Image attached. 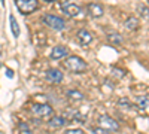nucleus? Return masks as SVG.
Returning a JSON list of instances; mask_svg holds the SVG:
<instances>
[{"label":"nucleus","instance_id":"1","mask_svg":"<svg viewBox=\"0 0 149 134\" xmlns=\"http://www.w3.org/2000/svg\"><path fill=\"white\" fill-rule=\"evenodd\" d=\"M64 67L72 72V73H76V75H79V73H85L86 69H88V64H86L85 60H82L81 57L78 55H69L66 58L64 61Z\"/></svg>","mask_w":149,"mask_h":134},{"label":"nucleus","instance_id":"2","mask_svg":"<svg viewBox=\"0 0 149 134\" xmlns=\"http://www.w3.org/2000/svg\"><path fill=\"white\" fill-rule=\"evenodd\" d=\"M31 113L36 118H40V119H48L54 116V109L46 104V103H36L31 106Z\"/></svg>","mask_w":149,"mask_h":134},{"label":"nucleus","instance_id":"3","mask_svg":"<svg viewBox=\"0 0 149 134\" xmlns=\"http://www.w3.org/2000/svg\"><path fill=\"white\" fill-rule=\"evenodd\" d=\"M97 122H98V127H102L104 130H109L112 133H119L121 131V125L116 119H113L112 116L109 115H100L97 119Z\"/></svg>","mask_w":149,"mask_h":134},{"label":"nucleus","instance_id":"4","mask_svg":"<svg viewBox=\"0 0 149 134\" xmlns=\"http://www.w3.org/2000/svg\"><path fill=\"white\" fill-rule=\"evenodd\" d=\"M42 21L46 24L49 28H52L55 31H61L66 28V21L63 18H60L57 15H52V14H46L42 17Z\"/></svg>","mask_w":149,"mask_h":134},{"label":"nucleus","instance_id":"5","mask_svg":"<svg viewBox=\"0 0 149 134\" xmlns=\"http://www.w3.org/2000/svg\"><path fill=\"white\" fill-rule=\"evenodd\" d=\"M14 2L18 6L19 12H21V14H24V15L33 14V12L37 10V8H39L37 0H14Z\"/></svg>","mask_w":149,"mask_h":134},{"label":"nucleus","instance_id":"6","mask_svg":"<svg viewBox=\"0 0 149 134\" xmlns=\"http://www.w3.org/2000/svg\"><path fill=\"white\" fill-rule=\"evenodd\" d=\"M76 37H78V40H79V43H81L82 46H88V45H91L93 40H94L93 33H91L90 30H86V28H81V30H78Z\"/></svg>","mask_w":149,"mask_h":134},{"label":"nucleus","instance_id":"7","mask_svg":"<svg viewBox=\"0 0 149 134\" xmlns=\"http://www.w3.org/2000/svg\"><path fill=\"white\" fill-rule=\"evenodd\" d=\"M86 10H88V15L94 19L97 18H102L103 14H104V8L100 5V3H97V2H93L90 3L88 6H86Z\"/></svg>","mask_w":149,"mask_h":134},{"label":"nucleus","instance_id":"8","mask_svg":"<svg viewBox=\"0 0 149 134\" xmlns=\"http://www.w3.org/2000/svg\"><path fill=\"white\" fill-rule=\"evenodd\" d=\"M64 79V75H63V72L58 70V69H49L46 72V81L49 83H61Z\"/></svg>","mask_w":149,"mask_h":134},{"label":"nucleus","instance_id":"9","mask_svg":"<svg viewBox=\"0 0 149 134\" xmlns=\"http://www.w3.org/2000/svg\"><path fill=\"white\" fill-rule=\"evenodd\" d=\"M61 9H63V14H66L67 17H78L81 12H82V8L78 3H73V2L64 3Z\"/></svg>","mask_w":149,"mask_h":134},{"label":"nucleus","instance_id":"10","mask_svg":"<svg viewBox=\"0 0 149 134\" xmlns=\"http://www.w3.org/2000/svg\"><path fill=\"white\" fill-rule=\"evenodd\" d=\"M66 124H67V119L64 116H61V115H54L48 121V127L52 128V130H58L61 127H64Z\"/></svg>","mask_w":149,"mask_h":134},{"label":"nucleus","instance_id":"11","mask_svg":"<svg viewBox=\"0 0 149 134\" xmlns=\"http://www.w3.org/2000/svg\"><path fill=\"white\" fill-rule=\"evenodd\" d=\"M67 55V48L66 46H61V45H58V46H54V49L51 51V60H61V58H64Z\"/></svg>","mask_w":149,"mask_h":134},{"label":"nucleus","instance_id":"12","mask_svg":"<svg viewBox=\"0 0 149 134\" xmlns=\"http://www.w3.org/2000/svg\"><path fill=\"white\" fill-rule=\"evenodd\" d=\"M107 40H109V43H113V45L119 46L124 43V36L118 31H110V33H107Z\"/></svg>","mask_w":149,"mask_h":134},{"label":"nucleus","instance_id":"13","mask_svg":"<svg viewBox=\"0 0 149 134\" xmlns=\"http://www.w3.org/2000/svg\"><path fill=\"white\" fill-rule=\"evenodd\" d=\"M66 95H67V99H69L70 101H82V100L85 99L84 92L79 91V90H69V91L66 92Z\"/></svg>","mask_w":149,"mask_h":134},{"label":"nucleus","instance_id":"14","mask_svg":"<svg viewBox=\"0 0 149 134\" xmlns=\"http://www.w3.org/2000/svg\"><path fill=\"white\" fill-rule=\"evenodd\" d=\"M124 26H125L127 30H136V28H139V19L137 17H130L128 19H125V22H124Z\"/></svg>","mask_w":149,"mask_h":134},{"label":"nucleus","instance_id":"15","mask_svg":"<svg viewBox=\"0 0 149 134\" xmlns=\"http://www.w3.org/2000/svg\"><path fill=\"white\" fill-rule=\"evenodd\" d=\"M9 21H10V30H12V34H14V37H18L19 36V26H18V22L15 19L14 15H10L9 17Z\"/></svg>","mask_w":149,"mask_h":134},{"label":"nucleus","instance_id":"16","mask_svg":"<svg viewBox=\"0 0 149 134\" xmlns=\"http://www.w3.org/2000/svg\"><path fill=\"white\" fill-rule=\"evenodd\" d=\"M136 104H137V107H140V109L149 107V97H148V95H140V97H137V99H136Z\"/></svg>","mask_w":149,"mask_h":134},{"label":"nucleus","instance_id":"17","mask_svg":"<svg viewBox=\"0 0 149 134\" xmlns=\"http://www.w3.org/2000/svg\"><path fill=\"white\" fill-rule=\"evenodd\" d=\"M139 14H140V17H142V18L149 19V8H148V6L140 5V6H139Z\"/></svg>","mask_w":149,"mask_h":134},{"label":"nucleus","instance_id":"18","mask_svg":"<svg viewBox=\"0 0 149 134\" xmlns=\"http://www.w3.org/2000/svg\"><path fill=\"white\" fill-rule=\"evenodd\" d=\"M91 131H93V134H113L112 131L104 130V128H102V127H93Z\"/></svg>","mask_w":149,"mask_h":134},{"label":"nucleus","instance_id":"19","mask_svg":"<svg viewBox=\"0 0 149 134\" xmlns=\"http://www.w3.org/2000/svg\"><path fill=\"white\" fill-rule=\"evenodd\" d=\"M124 75H125V72H124V70H121V69H113V70H112V76H116V79H122V76Z\"/></svg>","mask_w":149,"mask_h":134},{"label":"nucleus","instance_id":"20","mask_svg":"<svg viewBox=\"0 0 149 134\" xmlns=\"http://www.w3.org/2000/svg\"><path fill=\"white\" fill-rule=\"evenodd\" d=\"M118 104H119L121 107H125V109H130V107H131V103H130L128 99H119V100H118Z\"/></svg>","mask_w":149,"mask_h":134},{"label":"nucleus","instance_id":"21","mask_svg":"<svg viewBox=\"0 0 149 134\" xmlns=\"http://www.w3.org/2000/svg\"><path fill=\"white\" fill-rule=\"evenodd\" d=\"M64 134H85V131L81 128H73V130H67Z\"/></svg>","mask_w":149,"mask_h":134},{"label":"nucleus","instance_id":"22","mask_svg":"<svg viewBox=\"0 0 149 134\" xmlns=\"http://www.w3.org/2000/svg\"><path fill=\"white\" fill-rule=\"evenodd\" d=\"M18 134H33V131L30 128H26V130H19Z\"/></svg>","mask_w":149,"mask_h":134},{"label":"nucleus","instance_id":"23","mask_svg":"<svg viewBox=\"0 0 149 134\" xmlns=\"http://www.w3.org/2000/svg\"><path fill=\"white\" fill-rule=\"evenodd\" d=\"M6 76H8L9 79H12V78H14V72H12L10 69H6Z\"/></svg>","mask_w":149,"mask_h":134},{"label":"nucleus","instance_id":"24","mask_svg":"<svg viewBox=\"0 0 149 134\" xmlns=\"http://www.w3.org/2000/svg\"><path fill=\"white\" fill-rule=\"evenodd\" d=\"M45 2H54V0H45Z\"/></svg>","mask_w":149,"mask_h":134},{"label":"nucleus","instance_id":"25","mask_svg":"<svg viewBox=\"0 0 149 134\" xmlns=\"http://www.w3.org/2000/svg\"><path fill=\"white\" fill-rule=\"evenodd\" d=\"M148 5H149V0H148Z\"/></svg>","mask_w":149,"mask_h":134},{"label":"nucleus","instance_id":"26","mask_svg":"<svg viewBox=\"0 0 149 134\" xmlns=\"http://www.w3.org/2000/svg\"><path fill=\"white\" fill-rule=\"evenodd\" d=\"M0 66H2V63H0Z\"/></svg>","mask_w":149,"mask_h":134}]
</instances>
